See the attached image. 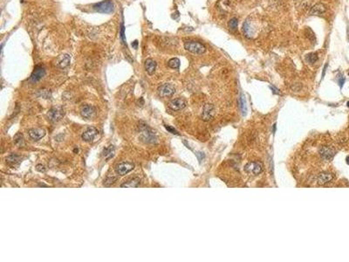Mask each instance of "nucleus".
I'll use <instances>...</instances> for the list:
<instances>
[{"instance_id": "obj_1", "label": "nucleus", "mask_w": 349, "mask_h": 262, "mask_svg": "<svg viewBox=\"0 0 349 262\" xmlns=\"http://www.w3.org/2000/svg\"><path fill=\"white\" fill-rule=\"evenodd\" d=\"M184 48L188 52L192 53L194 54H202L205 53L206 48L201 43L194 41V40H187L184 42Z\"/></svg>"}, {"instance_id": "obj_2", "label": "nucleus", "mask_w": 349, "mask_h": 262, "mask_svg": "<svg viewBox=\"0 0 349 262\" xmlns=\"http://www.w3.org/2000/svg\"><path fill=\"white\" fill-rule=\"evenodd\" d=\"M93 10L100 13H111L114 12V4L112 0H104L95 4L93 6Z\"/></svg>"}, {"instance_id": "obj_3", "label": "nucleus", "mask_w": 349, "mask_h": 262, "mask_svg": "<svg viewBox=\"0 0 349 262\" xmlns=\"http://www.w3.org/2000/svg\"><path fill=\"white\" fill-rule=\"evenodd\" d=\"M65 115V112L63 111L60 107L52 108L47 113V117L51 122H60Z\"/></svg>"}, {"instance_id": "obj_4", "label": "nucleus", "mask_w": 349, "mask_h": 262, "mask_svg": "<svg viewBox=\"0 0 349 262\" xmlns=\"http://www.w3.org/2000/svg\"><path fill=\"white\" fill-rule=\"evenodd\" d=\"M157 91H158V94L161 97H169L176 93V88L172 84L165 83V84L160 86Z\"/></svg>"}, {"instance_id": "obj_5", "label": "nucleus", "mask_w": 349, "mask_h": 262, "mask_svg": "<svg viewBox=\"0 0 349 262\" xmlns=\"http://www.w3.org/2000/svg\"><path fill=\"white\" fill-rule=\"evenodd\" d=\"M135 169V164L130 162H123L117 165L115 172L119 176H125Z\"/></svg>"}, {"instance_id": "obj_6", "label": "nucleus", "mask_w": 349, "mask_h": 262, "mask_svg": "<svg viewBox=\"0 0 349 262\" xmlns=\"http://www.w3.org/2000/svg\"><path fill=\"white\" fill-rule=\"evenodd\" d=\"M141 138L143 141H145V142L152 143V142H154L156 140L155 134L152 131L151 128H149L147 127V125H144V127H141Z\"/></svg>"}, {"instance_id": "obj_7", "label": "nucleus", "mask_w": 349, "mask_h": 262, "mask_svg": "<svg viewBox=\"0 0 349 262\" xmlns=\"http://www.w3.org/2000/svg\"><path fill=\"white\" fill-rule=\"evenodd\" d=\"M245 171L252 173L254 175H258L263 171V165L259 162H252L245 165Z\"/></svg>"}, {"instance_id": "obj_8", "label": "nucleus", "mask_w": 349, "mask_h": 262, "mask_svg": "<svg viewBox=\"0 0 349 262\" xmlns=\"http://www.w3.org/2000/svg\"><path fill=\"white\" fill-rule=\"evenodd\" d=\"M95 114H96V110L92 105L86 104V105H83L80 109V115L86 119H91L95 116Z\"/></svg>"}, {"instance_id": "obj_9", "label": "nucleus", "mask_w": 349, "mask_h": 262, "mask_svg": "<svg viewBox=\"0 0 349 262\" xmlns=\"http://www.w3.org/2000/svg\"><path fill=\"white\" fill-rule=\"evenodd\" d=\"M45 75V69L42 66H36L34 68V71L31 75L30 80L31 82H38Z\"/></svg>"}, {"instance_id": "obj_10", "label": "nucleus", "mask_w": 349, "mask_h": 262, "mask_svg": "<svg viewBox=\"0 0 349 262\" xmlns=\"http://www.w3.org/2000/svg\"><path fill=\"white\" fill-rule=\"evenodd\" d=\"M71 61V57L68 54H61L60 55L55 61V66L59 68H66L69 66Z\"/></svg>"}, {"instance_id": "obj_11", "label": "nucleus", "mask_w": 349, "mask_h": 262, "mask_svg": "<svg viewBox=\"0 0 349 262\" xmlns=\"http://www.w3.org/2000/svg\"><path fill=\"white\" fill-rule=\"evenodd\" d=\"M169 109H171L174 111L182 110L186 107V102L184 100L181 99V98H176V99L171 100L169 102Z\"/></svg>"}, {"instance_id": "obj_12", "label": "nucleus", "mask_w": 349, "mask_h": 262, "mask_svg": "<svg viewBox=\"0 0 349 262\" xmlns=\"http://www.w3.org/2000/svg\"><path fill=\"white\" fill-rule=\"evenodd\" d=\"M215 114V109L213 105L211 104H206L203 108V111H202V120L204 121H209L210 119L213 118Z\"/></svg>"}, {"instance_id": "obj_13", "label": "nucleus", "mask_w": 349, "mask_h": 262, "mask_svg": "<svg viewBox=\"0 0 349 262\" xmlns=\"http://www.w3.org/2000/svg\"><path fill=\"white\" fill-rule=\"evenodd\" d=\"M97 134H98V130L96 128H93V127L88 128L82 134V139H83V141L86 142H92L95 138V136L97 135Z\"/></svg>"}, {"instance_id": "obj_14", "label": "nucleus", "mask_w": 349, "mask_h": 262, "mask_svg": "<svg viewBox=\"0 0 349 262\" xmlns=\"http://www.w3.org/2000/svg\"><path fill=\"white\" fill-rule=\"evenodd\" d=\"M319 154L322 157V158L325 160H331L335 155V150L330 147L324 146L319 149Z\"/></svg>"}, {"instance_id": "obj_15", "label": "nucleus", "mask_w": 349, "mask_h": 262, "mask_svg": "<svg viewBox=\"0 0 349 262\" xmlns=\"http://www.w3.org/2000/svg\"><path fill=\"white\" fill-rule=\"evenodd\" d=\"M28 133H29V136L32 140L38 141L43 138L45 135V131L43 128H32V129L29 130Z\"/></svg>"}, {"instance_id": "obj_16", "label": "nucleus", "mask_w": 349, "mask_h": 262, "mask_svg": "<svg viewBox=\"0 0 349 262\" xmlns=\"http://www.w3.org/2000/svg\"><path fill=\"white\" fill-rule=\"evenodd\" d=\"M21 160H22V158L19 156L16 155V154H12L11 156H9L6 158V163L9 166L15 168V167L19 166V164L21 163Z\"/></svg>"}, {"instance_id": "obj_17", "label": "nucleus", "mask_w": 349, "mask_h": 262, "mask_svg": "<svg viewBox=\"0 0 349 262\" xmlns=\"http://www.w3.org/2000/svg\"><path fill=\"white\" fill-rule=\"evenodd\" d=\"M325 11H326V8H325V6L323 4H316L315 6H312V9L309 12V14L310 15H317V16H318V15L323 14L324 12H325Z\"/></svg>"}, {"instance_id": "obj_18", "label": "nucleus", "mask_w": 349, "mask_h": 262, "mask_svg": "<svg viewBox=\"0 0 349 262\" xmlns=\"http://www.w3.org/2000/svg\"><path fill=\"white\" fill-rule=\"evenodd\" d=\"M145 69L149 75H152L155 72L156 69V62L152 59H147L145 61Z\"/></svg>"}, {"instance_id": "obj_19", "label": "nucleus", "mask_w": 349, "mask_h": 262, "mask_svg": "<svg viewBox=\"0 0 349 262\" xmlns=\"http://www.w3.org/2000/svg\"><path fill=\"white\" fill-rule=\"evenodd\" d=\"M317 180L318 184H325L333 180V175L328 172H323L318 175Z\"/></svg>"}, {"instance_id": "obj_20", "label": "nucleus", "mask_w": 349, "mask_h": 262, "mask_svg": "<svg viewBox=\"0 0 349 262\" xmlns=\"http://www.w3.org/2000/svg\"><path fill=\"white\" fill-rule=\"evenodd\" d=\"M139 185H140V179L133 178V179H130L129 181L122 183L121 185V187H122V188H135V187H138Z\"/></svg>"}, {"instance_id": "obj_21", "label": "nucleus", "mask_w": 349, "mask_h": 262, "mask_svg": "<svg viewBox=\"0 0 349 262\" xmlns=\"http://www.w3.org/2000/svg\"><path fill=\"white\" fill-rule=\"evenodd\" d=\"M115 147L113 145H110L107 148L104 149L103 152H102V156L104 157L105 159L108 160V159L112 158L114 156H115Z\"/></svg>"}, {"instance_id": "obj_22", "label": "nucleus", "mask_w": 349, "mask_h": 262, "mask_svg": "<svg viewBox=\"0 0 349 262\" xmlns=\"http://www.w3.org/2000/svg\"><path fill=\"white\" fill-rule=\"evenodd\" d=\"M239 109L242 112V115L245 116L247 113V106H246V100L243 94L240 95V98H239Z\"/></svg>"}, {"instance_id": "obj_23", "label": "nucleus", "mask_w": 349, "mask_h": 262, "mask_svg": "<svg viewBox=\"0 0 349 262\" xmlns=\"http://www.w3.org/2000/svg\"><path fill=\"white\" fill-rule=\"evenodd\" d=\"M243 31L245 33V35L248 38H251L253 36V31L251 29V24L249 21H245L243 25Z\"/></svg>"}, {"instance_id": "obj_24", "label": "nucleus", "mask_w": 349, "mask_h": 262, "mask_svg": "<svg viewBox=\"0 0 349 262\" xmlns=\"http://www.w3.org/2000/svg\"><path fill=\"white\" fill-rule=\"evenodd\" d=\"M180 64H181L180 60L177 59V58H173L171 60H169V62H168L169 67H170V68H173V69H178L180 67Z\"/></svg>"}, {"instance_id": "obj_25", "label": "nucleus", "mask_w": 349, "mask_h": 262, "mask_svg": "<svg viewBox=\"0 0 349 262\" xmlns=\"http://www.w3.org/2000/svg\"><path fill=\"white\" fill-rule=\"evenodd\" d=\"M306 61L310 64H314L316 61H318V54L316 53H311L309 54L306 55Z\"/></svg>"}, {"instance_id": "obj_26", "label": "nucleus", "mask_w": 349, "mask_h": 262, "mask_svg": "<svg viewBox=\"0 0 349 262\" xmlns=\"http://www.w3.org/2000/svg\"><path fill=\"white\" fill-rule=\"evenodd\" d=\"M238 20L237 18H232L228 23V26L231 30L236 31L238 28Z\"/></svg>"}, {"instance_id": "obj_27", "label": "nucleus", "mask_w": 349, "mask_h": 262, "mask_svg": "<svg viewBox=\"0 0 349 262\" xmlns=\"http://www.w3.org/2000/svg\"><path fill=\"white\" fill-rule=\"evenodd\" d=\"M14 142L16 145L21 147L24 145V137H23V135L21 134H17L14 136Z\"/></svg>"}, {"instance_id": "obj_28", "label": "nucleus", "mask_w": 349, "mask_h": 262, "mask_svg": "<svg viewBox=\"0 0 349 262\" xmlns=\"http://www.w3.org/2000/svg\"><path fill=\"white\" fill-rule=\"evenodd\" d=\"M116 181V177H107L104 180V186H110Z\"/></svg>"}, {"instance_id": "obj_29", "label": "nucleus", "mask_w": 349, "mask_h": 262, "mask_svg": "<svg viewBox=\"0 0 349 262\" xmlns=\"http://www.w3.org/2000/svg\"><path fill=\"white\" fill-rule=\"evenodd\" d=\"M165 128L169 131V132H170L171 134L173 135H179V133H178L177 131L174 128H172V127H170V126H169V125H165Z\"/></svg>"}, {"instance_id": "obj_30", "label": "nucleus", "mask_w": 349, "mask_h": 262, "mask_svg": "<svg viewBox=\"0 0 349 262\" xmlns=\"http://www.w3.org/2000/svg\"><path fill=\"white\" fill-rule=\"evenodd\" d=\"M124 24H122V27H121V38H122V40L123 41L124 44H126V38H125V32H124Z\"/></svg>"}, {"instance_id": "obj_31", "label": "nucleus", "mask_w": 349, "mask_h": 262, "mask_svg": "<svg viewBox=\"0 0 349 262\" xmlns=\"http://www.w3.org/2000/svg\"><path fill=\"white\" fill-rule=\"evenodd\" d=\"M196 157L198 159L199 163H201L202 161V159L205 157V155H204V153L203 152H197L196 153Z\"/></svg>"}, {"instance_id": "obj_32", "label": "nucleus", "mask_w": 349, "mask_h": 262, "mask_svg": "<svg viewBox=\"0 0 349 262\" xmlns=\"http://www.w3.org/2000/svg\"><path fill=\"white\" fill-rule=\"evenodd\" d=\"M338 82H339V84H340V88H342L343 85H344V83H345V77H343V76L340 77L339 79H338Z\"/></svg>"}, {"instance_id": "obj_33", "label": "nucleus", "mask_w": 349, "mask_h": 262, "mask_svg": "<svg viewBox=\"0 0 349 262\" xmlns=\"http://www.w3.org/2000/svg\"><path fill=\"white\" fill-rule=\"evenodd\" d=\"M36 169H37L38 171H40V172H45V166L42 164H38L37 167H36Z\"/></svg>"}, {"instance_id": "obj_34", "label": "nucleus", "mask_w": 349, "mask_h": 262, "mask_svg": "<svg viewBox=\"0 0 349 262\" xmlns=\"http://www.w3.org/2000/svg\"><path fill=\"white\" fill-rule=\"evenodd\" d=\"M271 87V89L272 90V92H273V94H279V92H278V89H277L276 87Z\"/></svg>"}, {"instance_id": "obj_35", "label": "nucleus", "mask_w": 349, "mask_h": 262, "mask_svg": "<svg viewBox=\"0 0 349 262\" xmlns=\"http://www.w3.org/2000/svg\"><path fill=\"white\" fill-rule=\"evenodd\" d=\"M326 68H327V64H325L324 67V69H323V72H322V79L324 78L325 76V71H326Z\"/></svg>"}, {"instance_id": "obj_36", "label": "nucleus", "mask_w": 349, "mask_h": 262, "mask_svg": "<svg viewBox=\"0 0 349 262\" xmlns=\"http://www.w3.org/2000/svg\"><path fill=\"white\" fill-rule=\"evenodd\" d=\"M137 45H138V41L137 40H135V41H134V43H132V46L135 47V48H137Z\"/></svg>"}, {"instance_id": "obj_37", "label": "nucleus", "mask_w": 349, "mask_h": 262, "mask_svg": "<svg viewBox=\"0 0 349 262\" xmlns=\"http://www.w3.org/2000/svg\"><path fill=\"white\" fill-rule=\"evenodd\" d=\"M346 161H347V164H349V156L347 157Z\"/></svg>"}, {"instance_id": "obj_38", "label": "nucleus", "mask_w": 349, "mask_h": 262, "mask_svg": "<svg viewBox=\"0 0 349 262\" xmlns=\"http://www.w3.org/2000/svg\"><path fill=\"white\" fill-rule=\"evenodd\" d=\"M276 131V124H274L273 125V133H275Z\"/></svg>"}, {"instance_id": "obj_39", "label": "nucleus", "mask_w": 349, "mask_h": 262, "mask_svg": "<svg viewBox=\"0 0 349 262\" xmlns=\"http://www.w3.org/2000/svg\"><path fill=\"white\" fill-rule=\"evenodd\" d=\"M347 107H348V108H349V101H348V102H347Z\"/></svg>"}]
</instances>
